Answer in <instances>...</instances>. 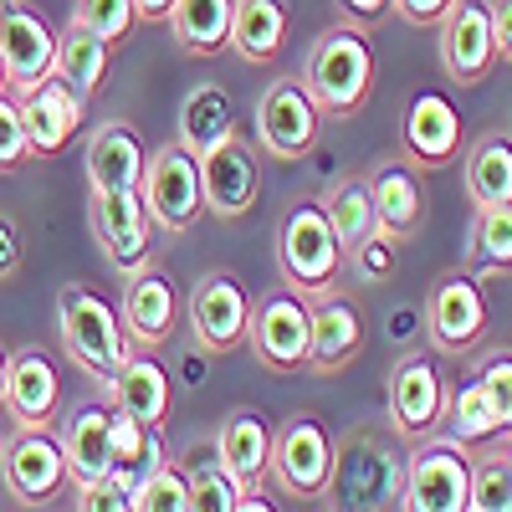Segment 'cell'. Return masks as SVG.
Returning <instances> with one entry per match:
<instances>
[{
	"mask_svg": "<svg viewBox=\"0 0 512 512\" xmlns=\"http://www.w3.org/2000/svg\"><path fill=\"white\" fill-rule=\"evenodd\" d=\"M6 374H11V349L0 344V400H6Z\"/></svg>",
	"mask_w": 512,
	"mask_h": 512,
	"instance_id": "cell-49",
	"label": "cell"
},
{
	"mask_svg": "<svg viewBox=\"0 0 512 512\" xmlns=\"http://www.w3.org/2000/svg\"><path fill=\"white\" fill-rule=\"evenodd\" d=\"M118 323L128 333V344L144 349V354H159L169 338H175V328H180V292L154 262L128 277L123 303H118Z\"/></svg>",
	"mask_w": 512,
	"mask_h": 512,
	"instance_id": "cell-17",
	"label": "cell"
},
{
	"mask_svg": "<svg viewBox=\"0 0 512 512\" xmlns=\"http://www.w3.org/2000/svg\"><path fill=\"white\" fill-rule=\"evenodd\" d=\"M338 6H344V16L359 21V26H374V21L390 16V0H338Z\"/></svg>",
	"mask_w": 512,
	"mask_h": 512,
	"instance_id": "cell-47",
	"label": "cell"
},
{
	"mask_svg": "<svg viewBox=\"0 0 512 512\" xmlns=\"http://www.w3.org/2000/svg\"><path fill=\"white\" fill-rule=\"evenodd\" d=\"M134 512H190V482H185V466L159 461L154 472L134 487Z\"/></svg>",
	"mask_w": 512,
	"mask_h": 512,
	"instance_id": "cell-37",
	"label": "cell"
},
{
	"mask_svg": "<svg viewBox=\"0 0 512 512\" xmlns=\"http://www.w3.org/2000/svg\"><path fill=\"white\" fill-rule=\"evenodd\" d=\"M11 88V82H6V57H0V93H6Z\"/></svg>",
	"mask_w": 512,
	"mask_h": 512,
	"instance_id": "cell-50",
	"label": "cell"
},
{
	"mask_svg": "<svg viewBox=\"0 0 512 512\" xmlns=\"http://www.w3.org/2000/svg\"><path fill=\"white\" fill-rule=\"evenodd\" d=\"M185 482H190V512H236L241 497L251 487H241L221 461H195L185 466Z\"/></svg>",
	"mask_w": 512,
	"mask_h": 512,
	"instance_id": "cell-36",
	"label": "cell"
},
{
	"mask_svg": "<svg viewBox=\"0 0 512 512\" xmlns=\"http://www.w3.org/2000/svg\"><path fill=\"white\" fill-rule=\"evenodd\" d=\"M57 436H62L72 492L108 482V472H113V410L108 405H77V410H67L62 425H57Z\"/></svg>",
	"mask_w": 512,
	"mask_h": 512,
	"instance_id": "cell-22",
	"label": "cell"
},
{
	"mask_svg": "<svg viewBox=\"0 0 512 512\" xmlns=\"http://www.w3.org/2000/svg\"><path fill=\"white\" fill-rule=\"evenodd\" d=\"M0 477H6L11 497L26 502V507L57 502V497L72 487L57 420H52V425H21L11 441H0Z\"/></svg>",
	"mask_w": 512,
	"mask_h": 512,
	"instance_id": "cell-8",
	"label": "cell"
},
{
	"mask_svg": "<svg viewBox=\"0 0 512 512\" xmlns=\"http://www.w3.org/2000/svg\"><path fill=\"white\" fill-rule=\"evenodd\" d=\"M308 313H313L308 369L313 374H344L364 349V313L349 303V297H338V287L308 297Z\"/></svg>",
	"mask_w": 512,
	"mask_h": 512,
	"instance_id": "cell-21",
	"label": "cell"
},
{
	"mask_svg": "<svg viewBox=\"0 0 512 512\" xmlns=\"http://www.w3.org/2000/svg\"><path fill=\"white\" fill-rule=\"evenodd\" d=\"M180 144L200 159L205 149H216L226 134H236V103L221 82H195L180 103Z\"/></svg>",
	"mask_w": 512,
	"mask_h": 512,
	"instance_id": "cell-28",
	"label": "cell"
},
{
	"mask_svg": "<svg viewBox=\"0 0 512 512\" xmlns=\"http://www.w3.org/2000/svg\"><path fill=\"white\" fill-rule=\"evenodd\" d=\"M231 11L236 0H175L169 6V31L190 57H221L231 52Z\"/></svg>",
	"mask_w": 512,
	"mask_h": 512,
	"instance_id": "cell-31",
	"label": "cell"
},
{
	"mask_svg": "<svg viewBox=\"0 0 512 512\" xmlns=\"http://www.w3.org/2000/svg\"><path fill=\"white\" fill-rule=\"evenodd\" d=\"M200 190L205 210L221 221H241L262 195V175H256V154L241 134H226L216 149L200 154Z\"/></svg>",
	"mask_w": 512,
	"mask_h": 512,
	"instance_id": "cell-18",
	"label": "cell"
},
{
	"mask_svg": "<svg viewBox=\"0 0 512 512\" xmlns=\"http://www.w3.org/2000/svg\"><path fill=\"white\" fill-rule=\"evenodd\" d=\"M487 333V292L472 272H446L425 297V338L436 354H466Z\"/></svg>",
	"mask_w": 512,
	"mask_h": 512,
	"instance_id": "cell-13",
	"label": "cell"
},
{
	"mask_svg": "<svg viewBox=\"0 0 512 512\" xmlns=\"http://www.w3.org/2000/svg\"><path fill=\"white\" fill-rule=\"evenodd\" d=\"M446 431L461 441V446H482V441H497L502 436V420L487 400V390L477 384V374L461 384V390L446 395Z\"/></svg>",
	"mask_w": 512,
	"mask_h": 512,
	"instance_id": "cell-34",
	"label": "cell"
},
{
	"mask_svg": "<svg viewBox=\"0 0 512 512\" xmlns=\"http://www.w3.org/2000/svg\"><path fill=\"white\" fill-rule=\"evenodd\" d=\"M395 251H400V241H395V236L369 231V236L344 256V262L354 267V277H359V282H384V277L395 272Z\"/></svg>",
	"mask_w": 512,
	"mask_h": 512,
	"instance_id": "cell-42",
	"label": "cell"
},
{
	"mask_svg": "<svg viewBox=\"0 0 512 512\" xmlns=\"http://www.w3.org/2000/svg\"><path fill=\"white\" fill-rule=\"evenodd\" d=\"M144 210L154 231L164 236H185L200 216H205V190H200V159L175 139V144H159L144 164Z\"/></svg>",
	"mask_w": 512,
	"mask_h": 512,
	"instance_id": "cell-7",
	"label": "cell"
},
{
	"mask_svg": "<svg viewBox=\"0 0 512 512\" xmlns=\"http://www.w3.org/2000/svg\"><path fill=\"white\" fill-rule=\"evenodd\" d=\"M400 139H405V159L415 169H446L461 154V108L446 93H415L400 123Z\"/></svg>",
	"mask_w": 512,
	"mask_h": 512,
	"instance_id": "cell-20",
	"label": "cell"
},
{
	"mask_svg": "<svg viewBox=\"0 0 512 512\" xmlns=\"http://www.w3.org/2000/svg\"><path fill=\"white\" fill-rule=\"evenodd\" d=\"M144 164H149V149L134 123H103L88 139V159H82L93 190H139Z\"/></svg>",
	"mask_w": 512,
	"mask_h": 512,
	"instance_id": "cell-25",
	"label": "cell"
},
{
	"mask_svg": "<svg viewBox=\"0 0 512 512\" xmlns=\"http://www.w3.org/2000/svg\"><path fill=\"white\" fill-rule=\"evenodd\" d=\"M507 436H512V431H507ZM507 461H512V451H507Z\"/></svg>",
	"mask_w": 512,
	"mask_h": 512,
	"instance_id": "cell-51",
	"label": "cell"
},
{
	"mask_svg": "<svg viewBox=\"0 0 512 512\" xmlns=\"http://www.w3.org/2000/svg\"><path fill=\"white\" fill-rule=\"evenodd\" d=\"M108 62H113V47L108 41H98L88 26H67L62 36H57V62H52V72L67 82V88L88 103L98 88H103V77H108Z\"/></svg>",
	"mask_w": 512,
	"mask_h": 512,
	"instance_id": "cell-32",
	"label": "cell"
},
{
	"mask_svg": "<svg viewBox=\"0 0 512 512\" xmlns=\"http://www.w3.org/2000/svg\"><path fill=\"white\" fill-rule=\"evenodd\" d=\"M344 241H338L333 221L323 200H292L287 216L277 226V267H282V282L303 297H318V292H333L338 277H344Z\"/></svg>",
	"mask_w": 512,
	"mask_h": 512,
	"instance_id": "cell-2",
	"label": "cell"
},
{
	"mask_svg": "<svg viewBox=\"0 0 512 512\" xmlns=\"http://www.w3.org/2000/svg\"><path fill=\"white\" fill-rule=\"evenodd\" d=\"M405 492V456L390 436L354 431L344 446H333V477L323 502L333 507H400Z\"/></svg>",
	"mask_w": 512,
	"mask_h": 512,
	"instance_id": "cell-4",
	"label": "cell"
},
{
	"mask_svg": "<svg viewBox=\"0 0 512 512\" xmlns=\"http://www.w3.org/2000/svg\"><path fill=\"white\" fill-rule=\"evenodd\" d=\"M267 477H277V492L292 502H323L328 477H333V436L323 431L318 415L297 410L272 431Z\"/></svg>",
	"mask_w": 512,
	"mask_h": 512,
	"instance_id": "cell-6",
	"label": "cell"
},
{
	"mask_svg": "<svg viewBox=\"0 0 512 512\" xmlns=\"http://www.w3.org/2000/svg\"><path fill=\"white\" fill-rule=\"evenodd\" d=\"M466 512H512V461L507 456L472 461V502H466Z\"/></svg>",
	"mask_w": 512,
	"mask_h": 512,
	"instance_id": "cell-38",
	"label": "cell"
},
{
	"mask_svg": "<svg viewBox=\"0 0 512 512\" xmlns=\"http://www.w3.org/2000/svg\"><path fill=\"white\" fill-rule=\"evenodd\" d=\"M0 57H6V82L16 98L31 93L41 77H52L57 31L31 0H0Z\"/></svg>",
	"mask_w": 512,
	"mask_h": 512,
	"instance_id": "cell-16",
	"label": "cell"
},
{
	"mask_svg": "<svg viewBox=\"0 0 512 512\" xmlns=\"http://www.w3.org/2000/svg\"><path fill=\"white\" fill-rule=\"evenodd\" d=\"M466 256H472V272H482V277L512 272V200H502V205H477Z\"/></svg>",
	"mask_w": 512,
	"mask_h": 512,
	"instance_id": "cell-33",
	"label": "cell"
},
{
	"mask_svg": "<svg viewBox=\"0 0 512 512\" xmlns=\"http://www.w3.org/2000/svg\"><path fill=\"white\" fill-rule=\"evenodd\" d=\"M297 82L308 88L323 118H354L374 93V47L364 26H328L313 41Z\"/></svg>",
	"mask_w": 512,
	"mask_h": 512,
	"instance_id": "cell-1",
	"label": "cell"
},
{
	"mask_svg": "<svg viewBox=\"0 0 512 512\" xmlns=\"http://www.w3.org/2000/svg\"><path fill=\"white\" fill-rule=\"evenodd\" d=\"M492 31H497V57L512 62V0H492Z\"/></svg>",
	"mask_w": 512,
	"mask_h": 512,
	"instance_id": "cell-46",
	"label": "cell"
},
{
	"mask_svg": "<svg viewBox=\"0 0 512 512\" xmlns=\"http://www.w3.org/2000/svg\"><path fill=\"white\" fill-rule=\"evenodd\" d=\"M318 134H323V113L308 98V88L297 77H277L262 93V103H256V139H262V149L282 164H297L318 149Z\"/></svg>",
	"mask_w": 512,
	"mask_h": 512,
	"instance_id": "cell-9",
	"label": "cell"
},
{
	"mask_svg": "<svg viewBox=\"0 0 512 512\" xmlns=\"http://www.w3.org/2000/svg\"><path fill=\"white\" fill-rule=\"evenodd\" d=\"M451 0H390V11H400L410 26H436L446 16Z\"/></svg>",
	"mask_w": 512,
	"mask_h": 512,
	"instance_id": "cell-45",
	"label": "cell"
},
{
	"mask_svg": "<svg viewBox=\"0 0 512 512\" xmlns=\"http://www.w3.org/2000/svg\"><path fill=\"white\" fill-rule=\"evenodd\" d=\"M308 338H313V313H308V297L303 292H272L267 303L251 308V328H246V344L256 349L267 369L277 374H297L308 369Z\"/></svg>",
	"mask_w": 512,
	"mask_h": 512,
	"instance_id": "cell-10",
	"label": "cell"
},
{
	"mask_svg": "<svg viewBox=\"0 0 512 512\" xmlns=\"http://www.w3.org/2000/svg\"><path fill=\"white\" fill-rule=\"evenodd\" d=\"M82 103L67 82L52 72L41 77L31 93H21V123H26V144H31V159H57L72 149V139L82 134Z\"/></svg>",
	"mask_w": 512,
	"mask_h": 512,
	"instance_id": "cell-19",
	"label": "cell"
},
{
	"mask_svg": "<svg viewBox=\"0 0 512 512\" xmlns=\"http://www.w3.org/2000/svg\"><path fill=\"white\" fill-rule=\"evenodd\" d=\"M441 31V67L456 88H482L497 67V31H492V0H451Z\"/></svg>",
	"mask_w": 512,
	"mask_h": 512,
	"instance_id": "cell-11",
	"label": "cell"
},
{
	"mask_svg": "<svg viewBox=\"0 0 512 512\" xmlns=\"http://www.w3.org/2000/svg\"><path fill=\"white\" fill-rule=\"evenodd\" d=\"M72 21H77V26H88L98 41H108V47H118V41L134 31L139 11H134V0H77Z\"/></svg>",
	"mask_w": 512,
	"mask_h": 512,
	"instance_id": "cell-39",
	"label": "cell"
},
{
	"mask_svg": "<svg viewBox=\"0 0 512 512\" xmlns=\"http://www.w3.org/2000/svg\"><path fill=\"white\" fill-rule=\"evenodd\" d=\"M251 328V297L231 272H205L190 287V333L205 354H236Z\"/></svg>",
	"mask_w": 512,
	"mask_h": 512,
	"instance_id": "cell-15",
	"label": "cell"
},
{
	"mask_svg": "<svg viewBox=\"0 0 512 512\" xmlns=\"http://www.w3.org/2000/svg\"><path fill=\"white\" fill-rule=\"evenodd\" d=\"M77 512H134V497H128L118 482H98L77 492Z\"/></svg>",
	"mask_w": 512,
	"mask_h": 512,
	"instance_id": "cell-43",
	"label": "cell"
},
{
	"mask_svg": "<svg viewBox=\"0 0 512 512\" xmlns=\"http://www.w3.org/2000/svg\"><path fill=\"white\" fill-rule=\"evenodd\" d=\"M6 405L16 425H52L62 410V374L47 349H16L6 374Z\"/></svg>",
	"mask_w": 512,
	"mask_h": 512,
	"instance_id": "cell-24",
	"label": "cell"
},
{
	"mask_svg": "<svg viewBox=\"0 0 512 512\" xmlns=\"http://www.w3.org/2000/svg\"><path fill=\"white\" fill-rule=\"evenodd\" d=\"M369 200H374V226L395 241H410L425 221V185L410 159H384L369 175Z\"/></svg>",
	"mask_w": 512,
	"mask_h": 512,
	"instance_id": "cell-23",
	"label": "cell"
},
{
	"mask_svg": "<svg viewBox=\"0 0 512 512\" xmlns=\"http://www.w3.org/2000/svg\"><path fill=\"white\" fill-rule=\"evenodd\" d=\"M466 195H472V205H502L512 200V134L507 128H482V134L472 139V149H466Z\"/></svg>",
	"mask_w": 512,
	"mask_h": 512,
	"instance_id": "cell-29",
	"label": "cell"
},
{
	"mask_svg": "<svg viewBox=\"0 0 512 512\" xmlns=\"http://www.w3.org/2000/svg\"><path fill=\"white\" fill-rule=\"evenodd\" d=\"M446 379L436 369L431 354H405L395 369H390V425H395V436L405 441H425V436H436L441 431V420H446Z\"/></svg>",
	"mask_w": 512,
	"mask_h": 512,
	"instance_id": "cell-14",
	"label": "cell"
},
{
	"mask_svg": "<svg viewBox=\"0 0 512 512\" xmlns=\"http://www.w3.org/2000/svg\"><path fill=\"white\" fill-rule=\"evenodd\" d=\"M21 272V231L11 216H0V282H11Z\"/></svg>",
	"mask_w": 512,
	"mask_h": 512,
	"instance_id": "cell-44",
	"label": "cell"
},
{
	"mask_svg": "<svg viewBox=\"0 0 512 512\" xmlns=\"http://www.w3.org/2000/svg\"><path fill=\"white\" fill-rule=\"evenodd\" d=\"M108 395H113V410L118 415L139 420V425H159V431H164V420H169V405H175L164 364L154 354H144V349H134V354L123 359V369L108 384Z\"/></svg>",
	"mask_w": 512,
	"mask_h": 512,
	"instance_id": "cell-26",
	"label": "cell"
},
{
	"mask_svg": "<svg viewBox=\"0 0 512 512\" xmlns=\"http://www.w3.org/2000/svg\"><path fill=\"white\" fill-rule=\"evenodd\" d=\"M472 502V456L456 436H425L405 456V512H466Z\"/></svg>",
	"mask_w": 512,
	"mask_h": 512,
	"instance_id": "cell-5",
	"label": "cell"
},
{
	"mask_svg": "<svg viewBox=\"0 0 512 512\" xmlns=\"http://www.w3.org/2000/svg\"><path fill=\"white\" fill-rule=\"evenodd\" d=\"M26 164H31V144L21 123V98L6 88L0 93V175H21Z\"/></svg>",
	"mask_w": 512,
	"mask_h": 512,
	"instance_id": "cell-40",
	"label": "cell"
},
{
	"mask_svg": "<svg viewBox=\"0 0 512 512\" xmlns=\"http://www.w3.org/2000/svg\"><path fill=\"white\" fill-rule=\"evenodd\" d=\"M169 6H175V0H134L139 21H169Z\"/></svg>",
	"mask_w": 512,
	"mask_h": 512,
	"instance_id": "cell-48",
	"label": "cell"
},
{
	"mask_svg": "<svg viewBox=\"0 0 512 512\" xmlns=\"http://www.w3.org/2000/svg\"><path fill=\"white\" fill-rule=\"evenodd\" d=\"M216 461L241 487H262L272 466V425L256 410H231L216 431Z\"/></svg>",
	"mask_w": 512,
	"mask_h": 512,
	"instance_id": "cell-27",
	"label": "cell"
},
{
	"mask_svg": "<svg viewBox=\"0 0 512 512\" xmlns=\"http://www.w3.org/2000/svg\"><path fill=\"white\" fill-rule=\"evenodd\" d=\"M477 384L487 390L497 420H502V436L512 431V349H492L482 364H477Z\"/></svg>",
	"mask_w": 512,
	"mask_h": 512,
	"instance_id": "cell-41",
	"label": "cell"
},
{
	"mask_svg": "<svg viewBox=\"0 0 512 512\" xmlns=\"http://www.w3.org/2000/svg\"><path fill=\"white\" fill-rule=\"evenodd\" d=\"M0 441H6V436H0Z\"/></svg>",
	"mask_w": 512,
	"mask_h": 512,
	"instance_id": "cell-52",
	"label": "cell"
},
{
	"mask_svg": "<svg viewBox=\"0 0 512 512\" xmlns=\"http://www.w3.org/2000/svg\"><path fill=\"white\" fill-rule=\"evenodd\" d=\"M323 210H328V221L338 231V241H344V251H354L374 226V200H369V180H333L323 190Z\"/></svg>",
	"mask_w": 512,
	"mask_h": 512,
	"instance_id": "cell-35",
	"label": "cell"
},
{
	"mask_svg": "<svg viewBox=\"0 0 512 512\" xmlns=\"http://www.w3.org/2000/svg\"><path fill=\"white\" fill-rule=\"evenodd\" d=\"M57 333H62L67 359L88 379H98L103 390L113 384V374L123 369V359L134 354V344H128L118 313L103 303L93 287H82V282L57 292Z\"/></svg>",
	"mask_w": 512,
	"mask_h": 512,
	"instance_id": "cell-3",
	"label": "cell"
},
{
	"mask_svg": "<svg viewBox=\"0 0 512 512\" xmlns=\"http://www.w3.org/2000/svg\"><path fill=\"white\" fill-rule=\"evenodd\" d=\"M282 47H287V0H236L231 52L241 62H277Z\"/></svg>",
	"mask_w": 512,
	"mask_h": 512,
	"instance_id": "cell-30",
	"label": "cell"
},
{
	"mask_svg": "<svg viewBox=\"0 0 512 512\" xmlns=\"http://www.w3.org/2000/svg\"><path fill=\"white\" fill-rule=\"evenodd\" d=\"M88 221H93V236H98L103 256H108L123 277H134V272H144V267L154 262V256H149V246H154V221H149L139 190H93Z\"/></svg>",
	"mask_w": 512,
	"mask_h": 512,
	"instance_id": "cell-12",
	"label": "cell"
}]
</instances>
